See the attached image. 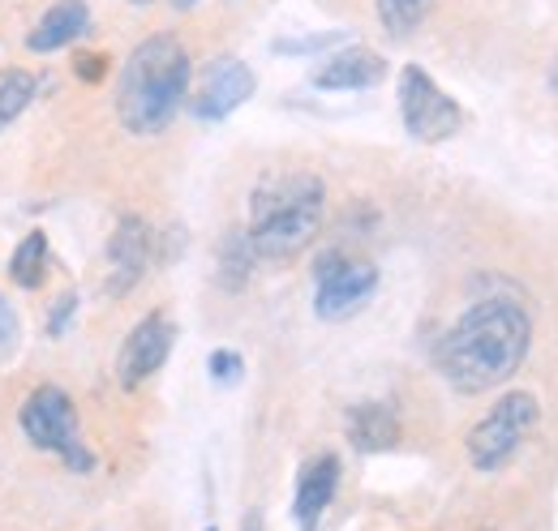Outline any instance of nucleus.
Masks as SVG:
<instances>
[{
	"label": "nucleus",
	"instance_id": "f257e3e1",
	"mask_svg": "<svg viewBox=\"0 0 558 531\" xmlns=\"http://www.w3.org/2000/svg\"><path fill=\"white\" fill-rule=\"evenodd\" d=\"M533 347V322L520 300H473L434 343V369L460 395H486L520 373Z\"/></svg>",
	"mask_w": 558,
	"mask_h": 531
},
{
	"label": "nucleus",
	"instance_id": "f03ea898",
	"mask_svg": "<svg viewBox=\"0 0 558 531\" xmlns=\"http://www.w3.org/2000/svg\"><path fill=\"white\" fill-rule=\"evenodd\" d=\"M190 52L177 35H146L117 77V121L134 137H159L190 103Z\"/></svg>",
	"mask_w": 558,
	"mask_h": 531
},
{
	"label": "nucleus",
	"instance_id": "7ed1b4c3",
	"mask_svg": "<svg viewBox=\"0 0 558 531\" xmlns=\"http://www.w3.org/2000/svg\"><path fill=\"white\" fill-rule=\"evenodd\" d=\"M327 219V185L314 172H271L250 194V240L258 258H296Z\"/></svg>",
	"mask_w": 558,
	"mask_h": 531
},
{
	"label": "nucleus",
	"instance_id": "20e7f679",
	"mask_svg": "<svg viewBox=\"0 0 558 531\" xmlns=\"http://www.w3.org/2000/svg\"><path fill=\"white\" fill-rule=\"evenodd\" d=\"M17 424H22V433L35 450L57 455L77 476L95 471V455H90V446L82 442V429H77V407L61 386H52V382L35 386L17 407Z\"/></svg>",
	"mask_w": 558,
	"mask_h": 531
},
{
	"label": "nucleus",
	"instance_id": "39448f33",
	"mask_svg": "<svg viewBox=\"0 0 558 531\" xmlns=\"http://www.w3.org/2000/svg\"><path fill=\"white\" fill-rule=\"evenodd\" d=\"M537 416H542V403L529 391H507L489 407L486 416L469 429V464L477 471H502L520 455V446L529 442V433L537 429Z\"/></svg>",
	"mask_w": 558,
	"mask_h": 531
},
{
	"label": "nucleus",
	"instance_id": "423d86ee",
	"mask_svg": "<svg viewBox=\"0 0 558 531\" xmlns=\"http://www.w3.org/2000/svg\"><path fill=\"white\" fill-rule=\"evenodd\" d=\"M378 292V266L352 258L349 249H323L314 262V313L323 322H344Z\"/></svg>",
	"mask_w": 558,
	"mask_h": 531
},
{
	"label": "nucleus",
	"instance_id": "0eeeda50",
	"mask_svg": "<svg viewBox=\"0 0 558 531\" xmlns=\"http://www.w3.org/2000/svg\"><path fill=\"white\" fill-rule=\"evenodd\" d=\"M400 121H404L409 137H417L425 146H438L464 129L460 103L421 65L400 69Z\"/></svg>",
	"mask_w": 558,
	"mask_h": 531
},
{
	"label": "nucleus",
	"instance_id": "6e6552de",
	"mask_svg": "<svg viewBox=\"0 0 558 531\" xmlns=\"http://www.w3.org/2000/svg\"><path fill=\"white\" fill-rule=\"evenodd\" d=\"M254 90H258V77L241 57H215L198 77V90L190 95V112L207 125L228 121L241 103H250Z\"/></svg>",
	"mask_w": 558,
	"mask_h": 531
},
{
	"label": "nucleus",
	"instance_id": "1a4fd4ad",
	"mask_svg": "<svg viewBox=\"0 0 558 531\" xmlns=\"http://www.w3.org/2000/svg\"><path fill=\"white\" fill-rule=\"evenodd\" d=\"M172 343H177V322L168 313H146L134 331L125 334L121 343V356H117V382L125 391H138L146 378H155L168 356H172Z\"/></svg>",
	"mask_w": 558,
	"mask_h": 531
},
{
	"label": "nucleus",
	"instance_id": "9d476101",
	"mask_svg": "<svg viewBox=\"0 0 558 531\" xmlns=\"http://www.w3.org/2000/svg\"><path fill=\"white\" fill-rule=\"evenodd\" d=\"M155 258V232L146 219L125 214L108 240V296H130Z\"/></svg>",
	"mask_w": 558,
	"mask_h": 531
},
{
	"label": "nucleus",
	"instance_id": "9b49d317",
	"mask_svg": "<svg viewBox=\"0 0 558 531\" xmlns=\"http://www.w3.org/2000/svg\"><path fill=\"white\" fill-rule=\"evenodd\" d=\"M340 489V459L336 455H314L296 471V493H292V519L301 531H318L327 506L336 502Z\"/></svg>",
	"mask_w": 558,
	"mask_h": 531
},
{
	"label": "nucleus",
	"instance_id": "f8f14e48",
	"mask_svg": "<svg viewBox=\"0 0 558 531\" xmlns=\"http://www.w3.org/2000/svg\"><path fill=\"white\" fill-rule=\"evenodd\" d=\"M86 30H90V9H86V0H57V4H48V9L39 13V22L31 26L26 48L39 52V57H48V52H61V48L77 44Z\"/></svg>",
	"mask_w": 558,
	"mask_h": 531
},
{
	"label": "nucleus",
	"instance_id": "ddd939ff",
	"mask_svg": "<svg viewBox=\"0 0 558 531\" xmlns=\"http://www.w3.org/2000/svg\"><path fill=\"white\" fill-rule=\"evenodd\" d=\"M344 433H349L352 450H361V455H383V450L400 446V416H396V407H391V403L369 398V403L349 407Z\"/></svg>",
	"mask_w": 558,
	"mask_h": 531
},
{
	"label": "nucleus",
	"instance_id": "4468645a",
	"mask_svg": "<svg viewBox=\"0 0 558 531\" xmlns=\"http://www.w3.org/2000/svg\"><path fill=\"white\" fill-rule=\"evenodd\" d=\"M387 77V61L369 48H344L336 57H327L314 69V86L318 90H369Z\"/></svg>",
	"mask_w": 558,
	"mask_h": 531
},
{
	"label": "nucleus",
	"instance_id": "2eb2a0df",
	"mask_svg": "<svg viewBox=\"0 0 558 531\" xmlns=\"http://www.w3.org/2000/svg\"><path fill=\"white\" fill-rule=\"evenodd\" d=\"M254 266H258V249H254L250 232H245V227L228 232L223 245H219V262H215V270H219V287H223V292H241V287L250 283Z\"/></svg>",
	"mask_w": 558,
	"mask_h": 531
},
{
	"label": "nucleus",
	"instance_id": "dca6fc26",
	"mask_svg": "<svg viewBox=\"0 0 558 531\" xmlns=\"http://www.w3.org/2000/svg\"><path fill=\"white\" fill-rule=\"evenodd\" d=\"M48 274V236L44 232H26L9 258V279L22 287V292H35Z\"/></svg>",
	"mask_w": 558,
	"mask_h": 531
},
{
	"label": "nucleus",
	"instance_id": "f3484780",
	"mask_svg": "<svg viewBox=\"0 0 558 531\" xmlns=\"http://www.w3.org/2000/svg\"><path fill=\"white\" fill-rule=\"evenodd\" d=\"M35 90H39L35 73H26V69H9V73H0V133L9 129V125L35 103Z\"/></svg>",
	"mask_w": 558,
	"mask_h": 531
},
{
	"label": "nucleus",
	"instance_id": "a211bd4d",
	"mask_svg": "<svg viewBox=\"0 0 558 531\" xmlns=\"http://www.w3.org/2000/svg\"><path fill=\"white\" fill-rule=\"evenodd\" d=\"M425 9H429V0H378V22L391 30V35H413L421 26V17H425Z\"/></svg>",
	"mask_w": 558,
	"mask_h": 531
},
{
	"label": "nucleus",
	"instance_id": "6ab92c4d",
	"mask_svg": "<svg viewBox=\"0 0 558 531\" xmlns=\"http://www.w3.org/2000/svg\"><path fill=\"white\" fill-rule=\"evenodd\" d=\"M344 44V30H318V35H296V39H276L271 52L276 57H318Z\"/></svg>",
	"mask_w": 558,
	"mask_h": 531
},
{
	"label": "nucleus",
	"instance_id": "aec40b11",
	"mask_svg": "<svg viewBox=\"0 0 558 531\" xmlns=\"http://www.w3.org/2000/svg\"><path fill=\"white\" fill-rule=\"evenodd\" d=\"M207 369H210V378H215V382L232 386V382H241V378H245V356H241V351L219 347V351H210Z\"/></svg>",
	"mask_w": 558,
	"mask_h": 531
},
{
	"label": "nucleus",
	"instance_id": "412c9836",
	"mask_svg": "<svg viewBox=\"0 0 558 531\" xmlns=\"http://www.w3.org/2000/svg\"><path fill=\"white\" fill-rule=\"evenodd\" d=\"M22 343V322H17V309L9 305V296H0V360H9Z\"/></svg>",
	"mask_w": 558,
	"mask_h": 531
},
{
	"label": "nucleus",
	"instance_id": "4be33fe9",
	"mask_svg": "<svg viewBox=\"0 0 558 531\" xmlns=\"http://www.w3.org/2000/svg\"><path fill=\"white\" fill-rule=\"evenodd\" d=\"M73 313H77V292H61L57 305H52V313H48V322H44L48 338H61V334L70 331Z\"/></svg>",
	"mask_w": 558,
	"mask_h": 531
},
{
	"label": "nucleus",
	"instance_id": "5701e85b",
	"mask_svg": "<svg viewBox=\"0 0 558 531\" xmlns=\"http://www.w3.org/2000/svg\"><path fill=\"white\" fill-rule=\"evenodd\" d=\"M73 73H77L82 82H104V73H108V57L86 52V57H77V61H73Z\"/></svg>",
	"mask_w": 558,
	"mask_h": 531
},
{
	"label": "nucleus",
	"instance_id": "b1692460",
	"mask_svg": "<svg viewBox=\"0 0 558 531\" xmlns=\"http://www.w3.org/2000/svg\"><path fill=\"white\" fill-rule=\"evenodd\" d=\"M241 531H263V515H258V510H250V515H245V523H241Z\"/></svg>",
	"mask_w": 558,
	"mask_h": 531
},
{
	"label": "nucleus",
	"instance_id": "393cba45",
	"mask_svg": "<svg viewBox=\"0 0 558 531\" xmlns=\"http://www.w3.org/2000/svg\"><path fill=\"white\" fill-rule=\"evenodd\" d=\"M198 0H172V9H194Z\"/></svg>",
	"mask_w": 558,
	"mask_h": 531
},
{
	"label": "nucleus",
	"instance_id": "a878e982",
	"mask_svg": "<svg viewBox=\"0 0 558 531\" xmlns=\"http://www.w3.org/2000/svg\"><path fill=\"white\" fill-rule=\"evenodd\" d=\"M550 86L558 90V61H555V69H550Z\"/></svg>",
	"mask_w": 558,
	"mask_h": 531
},
{
	"label": "nucleus",
	"instance_id": "bb28decb",
	"mask_svg": "<svg viewBox=\"0 0 558 531\" xmlns=\"http://www.w3.org/2000/svg\"><path fill=\"white\" fill-rule=\"evenodd\" d=\"M130 4H155V0H130Z\"/></svg>",
	"mask_w": 558,
	"mask_h": 531
},
{
	"label": "nucleus",
	"instance_id": "cd10ccee",
	"mask_svg": "<svg viewBox=\"0 0 558 531\" xmlns=\"http://www.w3.org/2000/svg\"><path fill=\"white\" fill-rule=\"evenodd\" d=\"M207 531H219V528H207Z\"/></svg>",
	"mask_w": 558,
	"mask_h": 531
}]
</instances>
